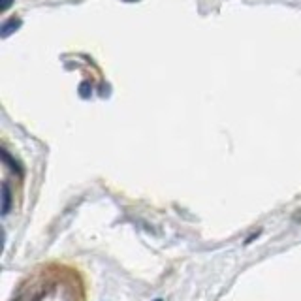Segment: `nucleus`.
Returning a JSON list of instances; mask_svg holds the SVG:
<instances>
[{"instance_id": "f257e3e1", "label": "nucleus", "mask_w": 301, "mask_h": 301, "mask_svg": "<svg viewBox=\"0 0 301 301\" xmlns=\"http://www.w3.org/2000/svg\"><path fill=\"white\" fill-rule=\"evenodd\" d=\"M21 25H23V21H21L19 17H10V19H6L2 25H0V38L12 36L15 30H19Z\"/></svg>"}, {"instance_id": "20e7f679", "label": "nucleus", "mask_w": 301, "mask_h": 301, "mask_svg": "<svg viewBox=\"0 0 301 301\" xmlns=\"http://www.w3.org/2000/svg\"><path fill=\"white\" fill-rule=\"evenodd\" d=\"M77 93H79L81 98H91V94H93V85H91V81H81L79 89H77Z\"/></svg>"}, {"instance_id": "7ed1b4c3", "label": "nucleus", "mask_w": 301, "mask_h": 301, "mask_svg": "<svg viewBox=\"0 0 301 301\" xmlns=\"http://www.w3.org/2000/svg\"><path fill=\"white\" fill-rule=\"evenodd\" d=\"M2 158H4V164H6V166L12 167V169H14V171H15V174H17V175L23 174V167L19 166V162L15 160L14 156H12V154L8 153L6 149H2Z\"/></svg>"}, {"instance_id": "f03ea898", "label": "nucleus", "mask_w": 301, "mask_h": 301, "mask_svg": "<svg viewBox=\"0 0 301 301\" xmlns=\"http://www.w3.org/2000/svg\"><path fill=\"white\" fill-rule=\"evenodd\" d=\"M12 209V190L6 181L2 183V214H8Z\"/></svg>"}, {"instance_id": "0eeeda50", "label": "nucleus", "mask_w": 301, "mask_h": 301, "mask_svg": "<svg viewBox=\"0 0 301 301\" xmlns=\"http://www.w3.org/2000/svg\"><path fill=\"white\" fill-rule=\"evenodd\" d=\"M154 301H162V299H154Z\"/></svg>"}, {"instance_id": "39448f33", "label": "nucleus", "mask_w": 301, "mask_h": 301, "mask_svg": "<svg viewBox=\"0 0 301 301\" xmlns=\"http://www.w3.org/2000/svg\"><path fill=\"white\" fill-rule=\"evenodd\" d=\"M15 0H0V12H6V10H10V6L14 4Z\"/></svg>"}, {"instance_id": "423d86ee", "label": "nucleus", "mask_w": 301, "mask_h": 301, "mask_svg": "<svg viewBox=\"0 0 301 301\" xmlns=\"http://www.w3.org/2000/svg\"><path fill=\"white\" fill-rule=\"evenodd\" d=\"M122 2H140V0H122Z\"/></svg>"}]
</instances>
